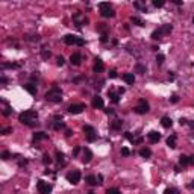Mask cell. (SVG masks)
I'll return each instance as SVG.
<instances>
[{
  "mask_svg": "<svg viewBox=\"0 0 194 194\" xmlns=\"http://www.w3.org/2000/svg\"><path fill=\"white\" fill-rule=\"evenodd\" d=\"M18 121L26 125V126H29V127H33V126L38 125V114H37V111L28 109L18 115Z\"/></svg>",
  "mask_w": 194,
  "mask_h": 194,
  "instance_id": "1",
  "label": "cell"
},
{
  "mask_svg": "<svg viewBox=\"0 0 194 194\" xmlns=\"http://www.w3.org/2000/svg\"><path fill=\"white\" fill-rule=\"evenodd\" d=\"M46 100L50 102V103H59L61 100H62V90H61L59 86L53 85L46 93Z\"/></svg>",
  "mask_w": 194,
  "mask_h": 194,
  "instance_id": "2",
  "label": "cell"
},
{
  "mask_svg": "<svg viewBox=\"0 0 194 194\" xmlns=\"http://www.w3.org/2000/svg\"><path fill=\"white\" fill-rule=\"evenodd\" d=\"M99 9H100V15L105 17V18H112V17L115 15V11H114V8H112L109 3H106V2L100 3V5H99Z\"/></svg>",
  "mask_w": 194,
  "mask_h": 194,
  "instance_id": "3",
  "label": "cell"
},
{
  "mask_svg": "<svg viewBox=\"0 0 194 194\" xmlns=\"http://www.w3.org/2000/svg\"><path fill=\"white\" fill-rule=\"evenodd\" d=\"M64 42L68 44V46H73V44H76V46H84L85 41L82 38L76 37V35H65L64 37Z\"/></svg>",
  "mask_w": 194,
  "mask_h": 194,
  "instance_id": "4",
  "label": "cell"
},
{
  "mask_svg": "<svg viewBox=\"0 0 194 194\" xmlns=\"http://www.w3.org/2000/svg\"><path fill=\"white\" fill-rule=\"evenodd\" d=\"M84 132H85V137H86V141H90V143H94L97 139V134H96V129L90 125H85L84 126Z\"/></svg>",
  "mask_w": 194,
  "mask_h": 194,
  "instance_id": "5",
  "label": "cell"
},
{
  "mask_svg": "<svg viewBox=\"0 0 194 194\" xmlns=\"http://www.w3.org/2000/svg\"><path fill=\"white\" fill-rule=\"evenodd\" d=\"M52 185L49 182H44V181H38L37 182V190L40 194H50L52 193Z\"/></svg>",
  "mask_w": 194,
  "mask_h": 194,
  "instance_id": "6",
  "label": "cell"
},
{
  "mask_svg": "<svg viewBox=\"0 0 194 194\" xmlns=\"http://www.w3.org/2000/svg\"><path fill=\"white\" fill-rule=\"evenodd\" d=\"M67 181L72 183V185H77L79 181H81V171L79 170H73L67 174Z\"/></svg>",
  "mask_w": 194,
  "mask_h": 194,
  "instance_id": "7",
  "label": "cell"
},
{
  "mask_svg": "<svg viewBox=\"0 0 194 194\" xmlns=\"http://www.w3.org/2000/svg\"><path fill=\"white\" fill-rule=\"evenodd\" d=\"M135 112L137 114H146V112H149V103L144 99H139L137 108H135Z\"/></svg>",
  "mask_w": 194,
  "mask_h": 194,
  "instance_id": "8",
  "label": "cell"
},
{
  "mask_svg": "<svg viewBox=\"0 0 194 194\" xmlns=\"http://www.w3.org/2000/svg\"><path fill=\"white\" fill-rule=\"evenodd\" d=\"M84 109H85L84 103H74V105H70L68 106V112L70 114H81Z\"/></svg>",
  "mask_w": 194,
  "mask_h": 194,
  "instance_id": "9",
  "label": "cell"
},
{
  "mask_svg": "<svg viewBox=\"0 0 194 194\" xmlns=\"http://www.w3.org/2000/svg\"><path fill=\"white\" fill-rule=\"evenodd\" d=\"M147 138H149V141H150L152 144H156L158 141L161 139V134H159V132H156V130H150L147 134Z\"/></svg>",
  "mask_w": 194,
  "mask_h": 194,
  "instance_id": "10",
  "label": "cell"
},
{
  "mask_svg": "<svg viewBox=\"0 0 194 194\" xmlns=\"http://www.w3.org/2000/svg\"><path fill=\"white\" fill-rule=\"evenodd\" d=\"M70 62H72V65H81L82 55L81 53H73L72 56H70Z\"/></svg>",
  "mask_w": 194,
  "mask_h": 194,
  "instance_id": "11",
  "label": "cell"
},
{
  "mask_svg": "<svg viewBox=\"0 0 194 194\" xmlns=\"http://www.w3.org/2000/svg\"><path fill=\"white\" fill-rule=\"evenodd\" d=\"M105 70V65H103V61L100 58H96V62H94V72L96 73H102Z\"/></svg>",
  "mask_w": 194,
  "mask_h": 194,
  "instance_id": "12",
  "label": "cell"
},
{
  "mask_svg": "<svg viewBox=\"0 0 194 194\" xmlns=\"http://www.w3.org/2000/svg\"><path fill=\"white\" fill-rule=\"evenodd\" d=\"M93 159V152L90 150V149H84V156H82V162L84 164H88Z\"/></svg>",
  "mask_w": 194,
  "mask_h": 194,
  "instance_id": "13",
  "label": "cell"
},
{
  "mask_svg": "<svg viewBox=\"0 0 194 194\" xmlns=\"http://www.w3.org/2000/svg\"><path fill=\"white\" fill-rule=\"evenodd\" d=\"M93 106L97 108V109H102V108H103V99H102L100 96L93 97Z\"/></svg>",
  "mask_w": 194,
  "mask_h": 194,
  "instance_id": "14",
  "label": "cell"
},
{
  "mask_svg": "<svg viewBox=\"0 0 194 194\" xmlns=\"http://www.w3.org/2000/svg\"><path fill=\"white\" fill-rule=\"evenodd\" d=\"M161 125H162V127L169 129V127L173 126V120H171L170 117H162V118H161Z\"/></svg>",
  "mask_w": 194,
  "mask_h": 194,
  "instance_id": "15",
  "label": "cell"
},
{
  "mask_svg": "<svg viewBox=\"0 0 194 194\" xmlns=\"http://www.w3.org/2000/svg\"><path fill=\"white\" fill-rule=\"evenodd\" d=\"M23 86H24V90L28 91L30 96H35V94H37V86H35L33 84H26V85H23Z\"/></svg>",
  "mask_w": 194,
  "mask_h": 194,
  "instance_id": "16",
  "label": "cell"
},
{
  "mask_svg": "<svg viewBox=\"0 0 194 194\" xmlns=\"http://www.w3.org/2000/svg\"><path fill=\"white\" fill-rule=\"evenodd\" d=\"M139 155H141V158H146V159H149V158L152 156V150L149 147H143L139 150Z\"/></svg>",
  "mask_w": 194,
  "mask_h": 194,
  "instance_id": "17",
  "label": "cell"
},
{
  "mask_svg": "<svg viewBox=\"0 0 194 194\" xmlns=\"http://www.w3.org/2000/svg\"><path fill=\"white\" fill-rule=\"evenodd\" d=\"M123 79H125V82L129 84V85H132V84L135 82V76H134V73H126V74H123Z\"/></svg>",
  "mask_w": 194,
  "mask_h": 194,
  "instance_id": "18",
  "label": "cell"
},
{
  "mask_svg": "<svg viewBox=\"0 0 194 194\" xmlns=\"http://www.w3.org/2000/svg\"><path fill=\"white\" fill-rule=\"evenodd\" d=\"M49 135L44 134V132H35L33 134V141H41V139H47Z\"/></svg>",
  "mask_w": 194,
  "mask_h": 194,
  "instance_id": "19",
  "label": "cell"
},
{
  "mask_svg": "<svg viewBox=\"0 0 194 194\" xmlns=\"http://www.w3.org/2000/svg\"><path fill=\"white\" fill-rule=\"evenodd\" d=\"M167 146L170 149H176V135H170L167 138Z\"/></svg>",
  "mask_w": 194,
  "mask_h": 194,
  "instance_id": "20",
  "label": "cell"
},
{
  "mask_svg": "<svg viewBox=\"0 0 194 194\" xmlns=\"http://www.w3.org/2000/svg\"><path fill=\"white\" fill-rule=\"evenodd\" d=\"M162 30H161V28L159 29H155L153 32H152V40H161L162 38Z\"/></svg>",
  "mask_w": 194,
  "mask_h": 194,
  "instance_id": "21",
  "label": "cell"
},
{
  "mask_svg": "<svg viewBox=\"0 0 194 194\" xmlns=\"http://www.w3.org/2000/svg\"><path fill=\"white\" fill-rule=\"evenodd\" d=\"M56 161H58L59 165H65V159H64V153L62 152L56 150Z\"/></svg>",
  "mask_w": 194,
  "mask_h": 194,
  "instance_id": "22",
  "label": "cell"
},
{
  "mask_svg": "<svg viewBox=\"0 0 194 194\" xmlns=\"http://www.w3.org/2000/svg\"><path fill=\"white\" fill-rule=\"evenodd\" d=\"M179 164H181L182 167H187V165H190V156L181 155V158H179Z\"/></svg>",
  "mask_w": 194,
  "mask_h": 194,
  "instance_id": "23",
  "label": "cell"
},
{
  "mask_svg": "<svg viewBox=\"0 0 194 194\" xmlns=\"http://www.w3.org/2000/svg\"><path fill=\"white\" fill-rule=\"evenodd\" d=\"M52 126H53V129H56V130H59V129H64V127H65V125L62 123V120H58V118L53 121V125H52Z\"/></svg>",
  "mask_w": 194,
  "mask_h": 194,
  "instance_id": "24",
  "label": "cell"
},
{
  "mask_svg": "<svg viewBox=\"0 0 194 194\" xmlns=\"http://www.w3.org/2000/svg\"><path fill=\"white\" fill-rule=\"evenodd\" d=\"M161 30H162L164 35H169V33L173 30V26H171V24H164V26H161Z\"/></svg>",
  "mask_w": 194,
  "mask_h": 194,
  "instance_id": "25",
  "label": "cell"
},
{
  "mask_svg": "<svg viewBox=\"0 0 194 194\" xmlns=\"http://www.w3.org/2000/svg\"><path fill=\"white\" fill-rule=\"evenodd\" d=\"M41 56H42V59H49L50 58V50L47 47H42L41 49Z\"/></svg>",
  "mask_w": 194,
  "mask_h": 194,
  "instance_id": "26",
  "label": "cell"
},
{
  "mask_svg": "<svg viewBox=\"0 0 194 194\" xmlns=\"http://www.w3.org/2000/svg\"><path fill=\"white\" fill-rule=\"evenodd\" d=\"M134 6H135V8H138V9H141V11L147 12V6H146V3H143V2H135V3H134Z\"/></svg>",
  "mask_w": 194,
  "mask_h": 194,
  "instance_id": "27",
  "label": "cell"
},
{
  "mask_svg": "<svg viewBox=\"0 0 194 194\" xmlns=\"http://www.w3.org/2000/svg\"><path fill=\"white\" fill-rule=\"evenodd\" d=\"M86 182L90 183V185H97V183H99V182H97V178H96V176H93V174L86 176Z\"/></svg>",
  "mask_w": 194,
  "mask_h": 194,
  "instance_id": "28",
  "label": "cell"
},
{
  "mask_svg": "<svg viewBox=\"0 0 194 194\" xmlns=\"http://www.w3.org/2000/svg\"><path fill=\"white\" fill-rule=\"evenodd\" d=\"M108 94H109V97H111V100L114 102V103H118V96L120 94H115V93H114V91H108Z\"/></svg>",
  "mask_w": 194,
  "mask_h": 194,
  "instance_id": "29",
  "label": "cell"
},
{
  "mask_svg": "<svg viewBox=\"0 0 194 194\" xmlns=\"http://www.w3.org/2000/svg\"><path fill=\"white\" fill-rule=\"evenodd\" d=\"M132 23L137 24V26H141V28H143V26H146V24H144V21L141 20V18H138V17H132Z\"/></svg>",
  "mask_w": 194,
  "mask_h": 194,
  "instance_id": "30",
  "label": "cell"
},
{
  "mask_svg": "<svg viewBox=\"0 0 194 194\" xmlns=\"http://www.w3.org/2000/svg\"><path fill=\"white\" fill-rule=\"evenodd\" d=\"M164 5H165L164 0H153V6L155 8H162Z\"/></svg>",
  "mask_w": 194,
  "mask_h": 194,
  "instance_id": "31",
  "label": "cell"
},
{
  "mask_svg": "<svg viewBox=\"0 0 194 194\" xmlns=\"http://www.w3.org/2000/svg\"><path fill=\"white\" fill-rule=\"evenodd\" d=\"M111 127H112V129H120V127H121V121H120V120H114L112 125H111Z\"/></svg>",
  "mask_w": 194,
  "mask_h": 194,
  "instance_id": "32",
  "label": "cell"
},
{
  "mask_svg": "<svg viewBox=\"0 0 194 194\" xmlns=\"http://www.w3.org/2000/svg\"><path fill=\"white\" fill-rule=\"evenodd\" d=\"M164 59H165L164 55H158V56H156V64H158V65H162V64H164Z\"/></svg>",
  "mask_w": 194,
  "mask_h": 194,
  "instance_id": "33",
  "label": "cell"
},
{
  "mask_svg": "<svg viewBox=\"0 0 194 194\" xmlns=\"http://www.w3.org/2000/svg\"><path fill=\"white\" fill-rule=\"evenodd\" d=\"M42 162H44V164H46V165H49V164L52 162V158H50V156H49V155L46 153V155H44V156H42Z\"/></svg>",
  "mask_w": 194,
  "mask_h": 194,
  "instance_id": "34",
  "label": "cell"
},
{
  "mask_svg": "<svg viewBox=\"0 0 194 194\" xmlns=\"http://www.w3.org/2000/svg\"><path fill=\"white\" fill-rule=\"evenodd\" d=\"M164 194H179V191L176 190V188H167L164 191Z\"/></svg>",
  "mask_w": 194,
  "mask_h": 194,
  "instance_id": "35",
  "label": "cell"
},
{
  "mask_svg": "<svg viewBox=\"0 0 194 194\" xmlns=\"http://www.w3.org/2000/svg\"><path fill=\"white\" fill-rule=\"evenodd\" d=\"M11 156H12V155H11L9 152H8V150H5V152L2 153V159H3V161H8V159H9Z\"/></svg>",
  "mask_w": 194,
  "mask_h": 194,
  "instance_id": "36",
  "label": "cell"
},
{
  "mask_svg": "<svg viewBox=\"0 0 194 194\" xmlns=\"http://www.w3.org/2000/svg\"><path fill=\"white\" fill-rule=\"evenodd\" d=\"M12 132V127H3L2 129V135H9Z\"/></svg>",
  "mask_w": 194,
  "mask_h": 194,
  "instance_id": "37",
  "label": "cell"
},
{
  "mask_svg": "<svg viewBox=\"0 0 194 194\" xmlns=\"http://www.w3.org/2000/svg\"><path fill=\"white\" fill-rule=\"evenodd\" d=\"M2 67H3V68H18L20 65H18V64H3Z\"/></svg>",
  "mask_w": 194,
  "mask_h": 194,
  "instance_id": "38",
  "label": "cell"
},
{
  "mask_svg": "<svg viewBox=\"0 0 194 194\" xmlns=\"http://www.w3.org/2000/svg\"><path fill=\"white\" fill-rule=\"evenodd\" d=\"M106 194H121L117 188H109L108 191H106Z\"/></svg>",
  "mask_w": 194,
  "mask_h": 194,
  "instance_id": "39",
  "label": "cell"
},
{
  "mask_svg": "<svg viewBox=\"0 0 194 194\" xmlns=\"http://www.w3.org/2000/svg\"><path fill=\"white\" fill-rule=\"evenodd\" d=\"M121 155H125V156H129V155H130V150H129L127 147H123V149H121Z\"/></svg>",
  "mask_w": 194,
  "mask_h": 194,
  "instance_id": "40",
  "label": "cell"
},
{
  "mask_svg": "<svg viewBox=\"0 0 194 194\" xmlns=\"http://www.w3.org/2000/svg\"><path fill=\"white\" fill-rule=\"evenodd\" d=\"M64 62H65V59H64L62 56H58V62H56V64H58L59 67H62V65H64Z\"/></svg>",
  "mask_w": 194,
  "mask_h": 194,
  "instance_id": "41",
  "label": "cell"
},
{
  "mask_svg": "<svg viewBox=\"0 0 194 194\" xmlns=\"http://www.w3.org/2000/svg\"><path fill=\"white\" fill-rule=\"evenodd\" d=\"M109 77H112V79L117 77V72H115V70H111V72H109Z\"/></svg>",
  "mask_w": 194,
  "mask_h": 194,
  "instance_id": "42",
  "label": "cell"
},
{
  "mask_svg": "<svg viewBox=\"0 0 194 194\" xmlns=\"http://www.w3.org/2000/svg\"><path fill=\"white\" fill-rule=\"evenodd\" d=\"M178 100H179V99H178V96H176V94H174V96H171V99H170V102H171V103H178Z\"/></svg>",
  "mask_w": 194,
  "mask_h": 194,
  "instance_id": "43",
  "label": "cell"
},
{
  "mask_svg": "<svg viewBox=\"0 0 194 194\" xmlns=\"http://www.w3.org/2000/svg\"><path fill=\"white\" fill-rule=\"evenodd\" d=\"M81 152V147H76L74 150H73V156H77V153Z\"/></svg>",
  "mask_w": 194,
  "mask_h": 194,
  "instance_id": "44",
  "label": "cell"
},
{
  "mask_svg": "<svg viewBox=\"0 0 194 194\" xmlns=\"http://www.w3.org/2000/svg\"><path fill=\"white\" fill-rule=\"evenodd\" d=\"M179 123H181V125H188V120H187V118H181Z\"/></svg>",
  "mask_w": 194,
  "mask_h": 194,
  "instance_id": "45",
  "label": "cell"
},
{
  "mask_svg": "<svg viewBox=\"0 0 194 194\" xmlns=\"http://www.w3.org/2000/svg\"><path fill=\"white\" fill-rule=\"evenodd\" d=\"M173 3L178 5V6H181V5H182V0H173Z\"/></svg>",
  "mask_w": 194,
  "mask_h": 194,
  "instance_id": "46",
  "label": "cell"
},
{
  "mask_svg": "<svg viewBox=\"0 0 194 194\" xmlns=\"http://www.w3.org/2000/svg\"><path fill=\"white\" fill-rule=\"evenodd\" d=\"M18 164H20V167H23V165H26V164H28V159H24V161L21 159V161H20Z\"/></svg>",
  "mask_w": 194,
  "mask_h": 194,
  "instance_id": "47",
  "label": "cell"
},
{
  "mask_svg": "<svg viewBox=\"0 0 194 194\" xmlns=\"http://www.w3.org/2000/svg\"><path fill=\"white\" fill-rule=\"evenodd\" d=\"M100 40H102V42H106V41H108V38H106V35H102V38H100Z\"/></svg>",
  "mask_w": 194,
  "mask_h": 194,
  "instance_id": "48",
  "label": "cell"
},
{
  "mask_svg": "<svg viewBox=\"0 0 194 194\" xmlns=\"http://www.w3.org/2000/svg\"><path fill=\"white\" fill-rule=\"evenodd\" d=\"M190 164H191V165H194V155H191V156H190Z\"/></svg>",
  "mask_w": 194,
  "mask_h": 194,
  "instance_id": "49",
  "label": "cell"
},
{
  "mask_svg": "<svg viewBox=\"0 0 194 194\" xmlns=\"http://www.w3.org/2000/svg\"><path fill=\"white\" fill-rule=\"evenodd\" d=\"M137 68H138V72H146V68H144V67H141V65H138Z\"/></svg>",
  "mask_w": 194,
  "mask_h": 194,
  "instance_id": "50",
  "label": "cell"
},
{
  "mask_svg": "<svg viewBox=\"0 0 194 194\" xmlns=\"http://www.w3.org/2000/svg\"><path fill=\"white\" fill-rule=\"evenodd\" d=\"M6 82H8V79L5 76H2V84H6Z\"/></svg>",
  "mask_w": 194,
  "mask_h": 194,
  "instance_id": "51",
  "label": "cell"
},
{
  "mask_svg": "<svg viewBox=\"0 0 194 194\" xmlns=\"http://www.w3.org/2000/svg\"><path fill=\"white\" fill-rule=\"evenodd\" d=\"M188 188H194V181H191V183H188Z\"/></svg>",
  "mask_w": 194,
  "mask_h": 194,
  "instance_id": "52",
  "label": "cell"
},
{
  "mask_svg": "<svg viewBox=\"0 0 194 194\" xmlns=\"http://www.w3.org/2000/svg\"><path fill=\"white\" fill-rule=\"evenodd\" d=\"M125 93V88H118V94H123Z\"/></svg>",
  "mask_w": 194,
  "mask_h": 194,
  "instance_id": "53",
  "label": "cell"
},
{
  "mask_svg": "<svg viewBox=\"0 0 194 194\" xmlns=\"http://www.w3.org/2000/svg\"><path fill=\"white\" fill-rule=\"evenodd\" d=\"M188 125H190L191 129H194V123H193V121H188Z\"/></svg>",
  "mask_w": 194,
  "mask_h": 194,
  "instance_id": "54",
  "label": "cell"
},
{
  "mask_svg": "<svg viewBox=\"0 0 194 194\" xmlns=\"http://www.w3.org/2000/svg\"><path fill=\"white\" fill-rule=\"evenodd\" d=\"M193 24H194V17H193Z\"/></svg>",
  "mask_w": 194,
  "mask_h": 194,
  "instance_id": "55",
  "label": "cell"
},
{
  "mask_svg": "<svg viewBox=\"0 0 194 194\" xmlns=\"http://www.w3.org/2000/svg\"><path fill=\"white\" fill-rule=\"evenodd\" d=\"M88 194H94V193H88Z\"/></svg>",
  "mask_w": 194,
  "mask_h": 194,
  "instance_id": "56",
  "label": "cell"
}]
</instances>
